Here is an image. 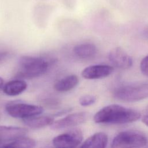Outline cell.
<instances>
[{"label": "cell", "instance_id": "1", "mask_svg": "<svg viewBox=\"0 0 148 148\" xmlns=\"http://www.w3.org/2000/svg\"><path fill=\"white\" fill-rule=\"evenodd\" d=\"M140 117V113L136 110L112 104L98 110L94 116V121L98 124H122L136 121Z\"/></svg>", "mask_w": 148, "mask_h": 148}, {"label": "cell", "instance_id": "2", "mask_svg": "<svg viewBox=\"0 0 148 148\" xmlns=\"http://www.w3.org/2000/svg\"><path fill=\"white\" fill-rule=\"evenodd\" d=\"M49 62L43 58L25 56L20 58L17 76L32 79L45 74L48 70Z\"/></svg>", "mask_w": 148, "mask_h": 148}, {"label": "cell", "instance_id": "3", "mask_svg": "<svg viewBox=\"0 0 148 148\" xmlns=\"http://www.w3.org/2000/svg\"><path fill=\"white\" fill-rule=\"evenodd\" d=\"M113 95L116 99L128 102H136L148 97V83H133L117 87Z\"/></svg>", "mask_w": 148, "mask_h": 148}, {"label": "cell", "instance_id": "4", "mask_svg": "<svg viewBox=\"0 0 148 148\" xmlns=\"http://www.w3.org/2000/svg\"><path fill=\"white\" fill-rule=\"evenodd\" d=\"M147 143V136L137 130H126L120 132L113 139L111 147L113 148L142 147Z\"/></svg>", "mask_w": 148, "mask_h": 148}, {"label": "cell", "instance_id": "5", "mask_svg": "<svg viewBox=\"0 0 148 148\" xmlns=\"http://www.w3.org/2000/svg\"><path fill=\"white\" fill-rule=\"evenodd\" d=\"M5 110L12 117L24 119L40 115L43 113V109L40 106L16 101L8 103L5 106Z\"/></svg>", "mask_w": 148, "mask_h": 148}, {"label": "cell", "instance_id": "6", "mask_svg": "<svg viewBox=\"0 0 148 148\" xmlns=\"http://www.w3.org/2000/svg\"><path fill=\"white\" fill-rule=\"evenodd\" d=\"M83 140L82 131L73 129L55 136L52 140V144L56 147L72 148L77 147L82 143Z\"/></svg>", "mask_w": 148, "mask_h": 148}, {"label": "cell", "instance_id": "7", "mask_svg": "<svg viewBox=\"0 0 148 148\" xmlns=\"http://www.w3.org/2000/svg\"><path fill=\"white\" fill-rule=\"evenodd\" d=\"M89 114L85 112H79L67 115L54 122L50 125L53 130H59L73 127L85 123L88 119Z\"/></svg>", "mask_w": 148, "mask_h": 148}, {"label": "cell", "instance_id": "8", "mask_svg": "<svg viewBox=\"0 0 148 148\" xmlns=\"http://www.w3.org/2000/svg\"><path fill=\"white\" fill-rule=\"evenodd\" d=\"M108 58L114 66L119 69H129L133 64L131 57L120 47L112 49L109 53Z\"/></svg>", "mask_w": 148, "mask_h": 148}, {"label": "cell", "instance_id": "9", "mask_svg": "<svg viewBox=\"0 0 148 148\" xmlns=\"http://www.w3.org/2000/svg\"><path fill=\"white\" fill-rule=\"evenodd\" d=\"M28 132L24 127L0 125V145L3 147L8 143L25 136Z\"/></svg>", "mask_w": 148, "mask_h": 148}, {"label": "cell", "instance_id": "10", "mask_svg": "<svg viewBox=\"0 0 148 148\" xmlns=\"http://www.w3.org/2000/svg\"><path fill=\"white\" fill-rule=\"evenodd\" d=\"M114 71L112 66L99 64L88 66L82 72V76L86 79H102L110 75Z\"/></svg>", "mask_w": 148, "mask_h": 148}, {"label": "cell", "instance_id": "11", "mask_svg": "<svg viewBox=\"0 0 148 148\" xmlns=\"http://www.w3.org/2000/svg\"><path fill=\"white\" fill-rule=\"evenodd\" d=\"M108 142V135L103 132H99L94 134L84 140L80 147L83 148H104Z\"/></svg>", "mask_w": 148, "mask_h": 148}, {"label": "cell", "instance_id": "12", "mask_svg": "<svg viewBox=\"0 0 148 148\" xmlns=\"http://www.w3.org/2000/svg\"><path fill=\"white\" fill-rule=\"evenodd\" d=\"M27 88V83L22 79H15L7 82L2 87L3 92L9 96L21 94Z\"/></svg>", "mask_w": 148, "mask_h": 148}, {"label": "cell", "instance_id": "13", "mask_svg": "<svg viewBox=\"0 0 148 148\" xmlns=\"http://www.w3.org/2000/svg\"><path fill=\"white\" fill-rule=\"evenodd\" d=\"M23 122L25 125L31 128L37 129L50 125L54 122V118L51 116H35L24 119L23 120Z\"/></svg>", "mask_w": 148, "mask_h": 148}, {"label": "cell", "instance_id": "14", "mask_svg": "<svg viewBox=\"0 0 148 148\" xmlns=\"http://www.w3.org/2000/svg\"><path fill=\"white\" fill-rule=\"evenodd\" d=\"M79 82L77 76L70 75L57 81L54 85V88L58 92H66L74 88Z\"/></svg>", "mask_w": 148, "mask_h": 148}, {"label": "cell", "instance_id": "15", "mask_svg": "<svg viewBox=\"0 0 148 148\" xmlns=\"http://www.w3.org/2000/svg\"><path fill=\"white\" fill-rule=\"evenodd\" d=\"M74 54L80 58H89L95 55L97 47L95 45L90 43H82L75 46L73 48Z\"/></svg>", "mask_w": 148, "mask_h": 148}, {"label": "cell", "instance_id": "16", "mask_svg": "<svg viewBox=\"0 0 148 148\" xmlns=\"http://www.w3.org/2000/svg\"><path fill=\"white\" fill-rule=\"evenodd\" d=\"M36 146V141L30 138L25 136L15 139L9 143L3 146L5 147H23V148H32Z\"/></svg>", "mask_w": 148, "mask_h": 148}, {"label": "cell", "instance_id": "17", "mask_svg": "<svg viewBox=\"0 0 148 148\" xmlns=\"http://www.w3.org/2000/svg\"><path fill=\"white\" fill-rule=\"evenodd\" d=\"M96 97L92 95H85L82 96L79 100V103L83 106H88L94 104L96 101Z\"/></svg>", "mask_w": 148, "mask_h": 148}, {"label": "cell", "instance_id": "18", "mask_svg": "<svg viewBox=\"0 0 148 148\" xmlns=\"http://www.w3.org/2000/svg\"><path fill=\"white\" fill-rule=\"evenodd\" d=\"M140 69L142 73L148 77V55L142 60L140 64Z\"/></svg>", "mask_w": 148, "mask_h": 148}, {"label": "cell", "instance_id": "19", "mask_svg": "<svg viewBox=\"0 0 148 148\" xmlns=\"http://www.w3.org/2000/svg\"><path fill=\"white\" fill-rule=\"evenodd\" d=\"M9 56V53L6 51H0V62L5 60Z\"/></svg>", "mask_w": 148, "mask_h": 148}, {"label": "cell", "instance_id": "20", "mask_svg": "<svg viewBox=\"0 0 148 148\" xmlns=\"http://www.w3.org/2000/svg\"><path fill=\"white\" fill-rule=\"evenodd\" d=\"M142 122L145 124L147 126H148V114L145 115L142 117Z\"/></svg>", "mask_w": 148, "mask_h": 148}, {"label": "cell", "instance_id": "21", "mask_svg": "<svg viewBox=\"0 0 148 148\" xmlns=\"http://www.w3.org/2000/svg\"><path fill=\"white\" fill-rule=\"evenodd\" d=\"M3 83H4V82H3V79L1 77H0V89L2 88V87L3 86Z\"/></svg>", "mask_w": 148, "mask_h": 148}]
</instances>
